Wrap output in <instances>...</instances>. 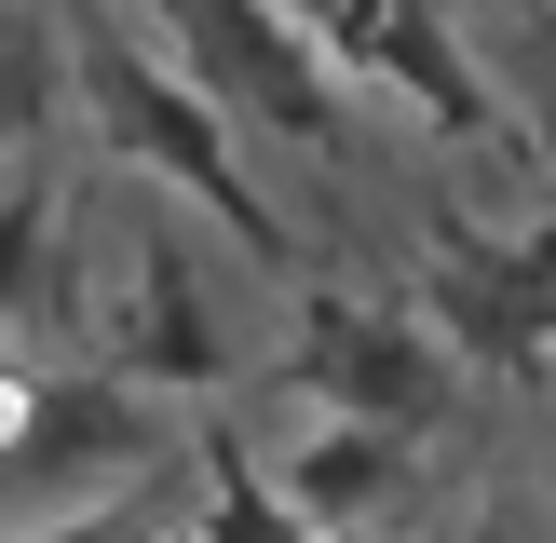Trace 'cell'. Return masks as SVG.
I'll return each instance as SVG.
<instances>
[{
  "label": "cell",
  "instance_id": "cell-4",
  "mask_svg": "<svg viewBox=\"0 0 556 543\" xmlns=\"http://www.w3.org/2000/svg\"><path fill=\"white\" fill-rule=\"evenodd\" d=\"M286 380H299V407L313 421H367V434H434V407H448V353L421 340V313H394V299H299V326H286Z\"/></svg>",
  "mask_w": 556,
  "mask_h": 543
},
{
  "label": "cell",
  "instance_id": "cell-7",
  "mask_svg": "<svg viewBox=\"0 0 556 543\" xmlns=\"http://www.w3.org/2000/svg\"><path fill=\"white\" fill-rule=\"evenodd\" d=\"M68 109V0H0V150H41Z\"/></svg>",
  "mask_w": 556,
  "mask_h": 543
},
{
  "label": "cell",
  "instance_id": "cell-1",
  "mask_svg": "<svg viewBox=\"0 0 556 543\" xmlns=\"http://www.w3.org/2000/svg\"><path fill=\"white\" fill-rule=\"evenodd\" d=\"M68 109L96 123V150L123 163L136 190H163V204L217 217V231H231V244H244L258 272H286V258H299V231L271 217V190L244 177V136L217 123V109L190 96V81L163 68L150 41H123V27H109L96 0L68 14Z\"/></svg>",
  "mask_w": 556,
  "mask_h": 543
},
{
  "label": "cell",
  "instance_id": "cell-11",
  "mask_svg": "<svg viewBox=\"0 0 556 543\" xmlns=\"http://www.w3.org/2000/svg\"><path fill=\"white\" fill-rule=\"evenodd\" d=\"M543 530H556V516H543Z\"/></svg>",
  "mask_w": 556,
  "mask_h": 543
},
{
  "label": "cell",
  "instance_id": "cell-10",
  "mask_svg": "<svg viewBox=\"0 0 556 543\" xmlns=\"http://www.w3.org/2000/svg\"><path fill=\"white\" fill-rule=\"evenodd\" d=\"M271 14H286L299 41H326V14H340V0H271Z\"/></svg>",
  "mask_w": 556,
  "mask_h": 543
},
{
  "label": "cell",
  "instance_id": "cell-5",
  "mask_svg": "<svg viewBox=\"0 0 556 543\" xmlns=\"http://www.w3.org/2000/svg\"><path fill=\"white\" fill-rule=\"evenodd\" d=\"M326 68L353 81V96H394V109H421L434 136H462V150H503V96H489V68H476V41L448 27V0H340L326 14Z\"/></svg>",
  "mask_w": 556,
  "mask_h": 543
},
{
  "label": "cell",
  "instance_id": "cell-9",
  "mask_svg": "<svg viewBox=\"0 0 556 543\" xmlns=\"http://www.w3.org/2000/svg\"><path fill=\"white\" fill-rule=\"evenodd\" d=\"M530 150H543V177H556V81L530 96Z\"/></svg>",
  "mask_w": 556,
  "mask_h": 543
},
{
  "label": "cell",
  "instance_id": "cell-6",
  "mask_svg": "<svg viewBox=\"0 0 556 543\" xmlns=\"http://www.w3.org/2000/svg\"><path fill=\"white\" fill-rule=\"evenodd\" d=\"M258 462V489L286 503V530L299 543H380L407 503H421V434H367V421H313V434H286V449H244Z\"/></svg>",
  "mask_w": 556,
  "mask_h": 543
},
{
  "label": "cell",
  "instance_id": "cell-2",
  "mask_svg": "<svg viewBox=\"0 0 556 543\" xmlns=\"http://www.w3.org/2000/svg\"><path fill=\"white\" fill-rule=\"evenodd\" d=\"M150 27H163L150 54H163L231 136H271V150H299V163H340L353 96H340V68H326L271 0H150Z\"/></svg>",
  "mask_w": 556,
  "mask_h": 543
},
{
  "label": "cell",
  "instance_id": "cell-8",
  "mask_svg": "<svg viewBox=\"0 0 556 543\" xmlns=\"http://www.w3.org/2000/svg\"><path fill=\"white\" fill-rule=\"evenodd\" d=\"M177 530H190V543H299L286 503L258 489V462H244V449H204V503H190Z\"/></svg>",
  "mask_w": 556,
  "mask_h": 543
},
{
  "label": "cell",
  "instance_id": "cell-3",
  "mask_svg": "<svg viewBox=\"0 0 556 543\" xmlns=\"http://www.w3.org/2000/svg\"><path fill=\"white\" fill-rule=\"evenodd\" d=\"M421 340L489 380H556V217L543 231H462L434 217L421 244Z\"/></svg>",
  "mask_w": 556,
  "mask_h": 543
}]
</instances>
